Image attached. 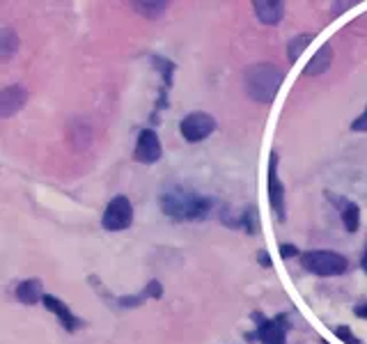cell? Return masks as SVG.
Instances as JSON below:
<instances>
[{
	"label": "cell",
	"mask_w": 367,
	"mask_h": 344,
	"mask_svg": "<svg viewBox=\"0 0 367 344\" xmlns=\"http://www.w3.org/2000/svg\"><path fill=\"white\" fill-rule=\"evenodd\" d=\"M335 335L340 338L342 342H347V344H361V340L356 338L354 333H351V328H347V326H337L335 328Z\"/></svg>",
	"instance_id": "18"
},
{
	"label": "cell",
	"mask_w": 367,
	"mask_h": 344,
	"mask_svg": "<svg viewBox=\"0 0 367 344\" xmlns=\"http://www.w3.org/2000/svg\"><path fill=\"white\" fill-rule=\"evenodd\" d=\"M259 262H262L264 266H271V262H269V257H266V252H259Z\"/></svg>",
	"instance_id": "23"
},
{
	"label": "cell",
	"mask_w": 367,
	"mask_h": 344,
	"mask_svg": "<svg viewBox=\"0 0 367 344\" xmlns=\"http://www.w3.org/2000/svg\"><path fill=\"white\" fill-rule=\"evenodd\" d=\"M252 319L259 321V324H257V331L248 335V340L257 338L262 344H287V331H289L287 314H278L275 319H264L262 314L255 312Z\"/></svg>",
	"instance_id": "5"
},
{
	"label": "cell",
	"mask_w": 367,
	"mask_h": 344,
	"mask_svg": "<svg viewBox=\"0 0 367 344\" xmlns=\"http://www.w3.org/2000/svg\"><path fill=\"white\" fill-rule=\"evenodd\" d=\"M296 255H299V248H296V245H292V243L280 245V257L282 259H289V257H296Z\"/></svg>",
	"instance_id": "20"
},
{
	"label": "cell",
	"mask_w": 367,
	"mask_h": 344,
	"mask_svg": "<svg viewBox=\"0 0 367 344\" xmlns=\"http://www.w3.org/2000/svg\"><path fill=\"white\" fill-rule=\"evenodd\" d=\"M252 10H255V17L262 21L264 26L280 23L282 17H285V5H282L280 0H255V3H252Z\"/></svg>",
	"instance_id": "11"
},
{
	"label": "cell",
	"mask_w": 367,
	"mask_h": 344,
	"mask_svg": "<svg viewBox=\"0 0 367 344\" xmlns=\"http://www.w3.org/2000/svg\"><path fill=\"white\" fill-rule=\"evenodd\" d=\"M285 81V74L275 69L269 62H259L246 69L244 74V88L246 94L257 103H271L278 94V90Z\"/></svg>",
	"instance_id": "2"
},
{
	"label": "cell",
	"mask_w": 367,
	"mask_h": 344,
	"mask_svg": "<svg viewBox=\"0 0 367 344\" xmlns=\"http://www.w3.org/2000/svg\"><path fill=\"white\" fill-rule=\"evenodd\" d=\"M354 3H340V5H333V10H347V7H351Z\"/></svg>",
	"instance_id": "24"
},
{
	"label": "cell",
	"mask_w": 367,
	"mask_h": 344,
	"mask_svg": "<svg viewBox=\"0 0 367 344\" xmlns=\"http://www.w3.org/2000/svg\"><path fill=\"white\" fill-rule=\"evenodd\" d=\"M361 266H363V271L367 273V243H365V255H363V262H361Z\"/></svg>",
	"instance_id": "25"
},
{
	"label": "cell",
	"mask_w": 367,
	"mask_h": 344,
	"mask_svg": "<svg viewBox=\"0 0 367 344\" xmlns=\"http://www.w3.org/2000/svg\"><path fill=\"white\" fill-rule=\"evenodd\" d=\"M269 205L273 209V216L278 219V223H285L287 219V209H285V186L278 177V154H271L269 161Z\"/></svg>",
	"instance_id": "7"
},
{
	"label": "cell",
	"mask_w": 367,
	"mask_h": 344,
	"mask_svg": "<svg viewBox=\"0 0 367 344\" xmlns=\"http://www.w3.org/2000/svg\"><path fill=\"white\" fill-rule=\"evenodd\" d=\"M330 62H333V48H330V44H324L319 51L313 55V60L306 65L303 74H306V76H319L324 72H328Z\"/></svg>",
	"instance_id": "13"
},
{
	"label": "cell",
	"mask_w": 367,
	"mask_h": 344,
	"mask_svg": "<svg viewBox=\"0 0 367 344\" xmlns=\"http://www.w3.org/2000/svg\"><path fill=\"white\" fill-rule=\"evenodd\" d=\"M41 303H44V307H46L48 312H53L55 317H58V319L62 321V326H65V331L74 333L76 328L81 326V321L74 317V312H72V310H69V305L65 303V301H60L58 296H51V294H46Z\"/></svg>",
	"instance_id": "10"
},
{
	"label": "cell",
	"mask_w": 367,
	"mask_h": 344,
	"mask_svg": "<svg viewBox=\"0 0 367 344\" xmlns=\"http://www.w3.org/2000/svg\"><path fill=\"white\" fill-rule=\"evenodd\" d=\"M313 34H296V37L287 44V60L289 62H296L301 58V53L306 51V48L313 44Z\"/></svg>",
	"instance_id": "16"
},
{
	"label": "cell",
	"mask_w": 367,
	"mask_h": 344,
	"mask_svg": "<svg viewBox=\"0 0 367 344\" xmlns=\"http://www.w3.org/2000/svg\"><path fill=\"white\" fill-rule=\"evenodd\" d=\"M161 212L175 221H200L211 212V202L207 195L186 193V191H166L161 195Z\"/></svg>",
	"instance_id": "1"
},
{
	"label": "cell",
	"mask_w": 367,
	"mask_h": 344,
	"mask_svg": "<svg viewBox=\"0 0 367 344\" xmlns=\"http://www.w3.org/2000/svg\"><path fill=\"white\" fill-rule=\"evenodd\" d=\"M161 294H163V287H161L159 280H152L150 285L145 287L143 296H152V299H161Z\"/></svg>",
	"instance_id": "19"
},
{
	"label": "cell",
	"mask_w": 367,
	"mask_h": 344,
	"mask_svg": "<svg viewBox=\"0 0 367 344\" xmlns=\"http://www.w3.org/2000/svg\"><path fill=\"white\" fill-rule=\"evenodd\" d=\"M351 129H354V131H361V133H365V131H367V108H365V113H363L361 117H356V119H354V124H351Z\"/></svg>",
	"instance_id": "21"
},
{
	"label": "cell",
	"mask_w": 367,
	"mask_h": 344,
	"mask_svg": "<svg viewBox=\"0 0 367 344\" xmlns=\"http://www.w3.org/2000/svg\"><path fill=\"white\" fill-rule=\"evenodd\" d=\"M28 101V90L23 85H10L0 92V117L7 119L19 113Z\"/></svg>",
	"instance_id": "9"
},
{
	"label": "cell",
	"mask_w": 367,
	"mask_h": 344,
	"mask_svg": "<svg viewBox=\"0 0 367 344\" xmlns=\"http://www.w3.org/2000/svg\"><path fill=\"white\" fill-rule=\"evenodd\" d=\"M133 223V205L126 195H117L108 202L101 219V227L106 232H122Z\"/></svg>",
	"instance_id": "4"
},
{
	"label": "cell",
	"mask_w": 367,
	"mask_h": 344,
	"mask_svg": "<svg viewBox=\"0 0 367 344\" xmlns=\"http://www.w3.org/2000/svg\"><path fill=\"white\" fill-rule=\"evenodd\" d=\"M17 51H19V37L10 28H3V30H0V58L10 60Z\"/></svg>",
	"instance_id": "15"
},
{
	"label": "cell",
	"mask_w": 367,
	"mask_h": 344,
	"mask_svg": "<svg viewBox=\"0 0 367 344\" xmlns=\"http://www.w3.org/2000/svg\"><path fill=\"white\" fill-rule=\"evenodd\" d=\"M342 225L349 234H356L358 227H361V209H358L356 202H344L342 207Z\"/></svg>",
	"instance_id": "14"
},
{
	"label": "cell",
	"mask_w": 367,
	"mask_h": 344,
	"mask_svg": "<svg viewBox=\"0 0 367 344\" xmlns=\"http://www.w3.org/2000/svg\"><path fill=\"white\" fill-rule=\"evenodd\" d=\"M356 317H361V319H367V303H361V305H356Z\"/></svg>",
	"instance_id": "22"
},
{
	"label": "cell",
	"mask_w": 367,
	"mask_h": 344,
	"mask_svg": "<svg viewBox=\"0 0 367 344\" xmlns=\"http://www.w3.org/2000/svg\"><path fill=\"white\" fill-rule=\"evenodd\" d=\"M131 7L133 10H138L143 17H147V19H159V17H163L166 14V10L170 7V3H131Z\"/></svg>",
	"instance_id": "17"
},
{
	"label": "cell",
	"mask_w": 367,
	"mask_h": 344,
	"mask_svg": "<svg viewBox=\"0 0 367 344\" xmlns=\"http://www.w3.org/2000/svg\"><path fill=\"white\" fill-rule=\"evenodd\" d=\"M214 129H216V119L209 113H202V110L188 113L179 124V131L186 143H202V140H207L214 133Z\"/></svg>",
	"instance_id": "6"
},
{
	"label": "cell",
	"mask_w": 367,
	"mask_h": 344,
	"mask_svg": "<svg viewBox=\"0 0 367 344\" xmlns=\"http://www.w3.org/2000/svg\"><path fill=\"white\" fill-rule=\"evenodd\" d=\"M161 140L157 136V131L154 129H143L138 136V143H136V152H133V159L138 161V163H157L161 159Z\"/></svg>",
	"instance_id": "8"
},
{
	"label": "cell",
	"mask_w": 367,
	"mask_h": 344,
	"mask_svg": "<svg viewBox=\"0 0 367 344\" xmlns=\"http://www.w3.org/2000/svg\"><path fill=\"white\" fill-rule=\"evenodd\" d=\"M44 285L37 278L23 280V283L17 285V299L23 305H37V301H44Z\"/></svg>",
	"instance_id": "12"
},
{
	"label": "cell",
	"mask_w": 367,
	"mask_h": 344,
	"mask_svg": "<svg viewBox=\"0 0 367 344\" xmlns=\"http://www.w3.org/2000/svg\"><path fill=\"white\" fill-rule=\"evenodd\" d=\"M301 266L308 273H315V276L335 278V276H342L349 269V262L344 255L333 250H310L301 255Z\"/></svg>",
	"instance_id": "3"
}]
</instances>
